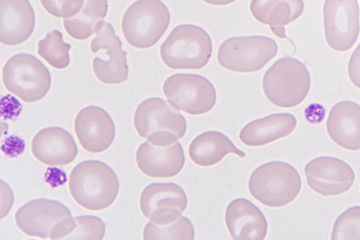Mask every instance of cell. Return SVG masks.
<instances>
[{"mask_svg":"<svg viewBox=\"0 0 360 240\" xmlns=\"http://www.w3.org/2000/svg\"><path fill=\"white\" fill-rule=\"evenodd\" d=\"M229 153L240 158L246 157L245 153L238 149L228 136L214 130L198 135L188 148L191 160L200 167L217 165Z\"/></svg>","mask_w":360,"mask_h":240,"instance_id":"22","label":"cell"},{"mask_svg":"<svg viewBox=\"0 0 360 240\" xmlns=\"http://www.w3.org/2000/svg\"><path fill=\"white\" fill-rule=\"evenodd\" d=\"M323 12L328 46L338 52L349 51L360 32L358 0H326Z\"/></svg>","mask_w":360,"mask_h":240,"instance_id":"11","label":"cell"},{"mask_svg":"<svg viewBox=\"0 0 360 240\" xmlns=\"http://www.w3.org/2000/svg\"><path fill=\"white\" fill-rule=\"evenodd\" d=\"M31 151L36 160L48 166L70 165L78 155L73 137L60 127L39 131L31 143Z\"/></svg>","mask_w":360,"mask_h":240,"instance_id":"17","label":"cell"},{"mask_svg":"<svg viewBox=\"0 0 360 240\" xmlns=\"http://www.w3.org/2000/svg\"><path fill=\"white\" fill-rule=\"evenodd\" d=\"M326 129L338 146L351 151H360V106L353 101H341L331 108Z\"/></svg>","mask_w":360,"mask_h":240,"instance_id":"20","label":"cell"},{"mask_svg":"<svg viewBox=\"0 0 360 240\" xmlns=\"http://www.w3.org/2000/svg\"><path fill=\"white\" fill-rule=\"evenodd\" d=\"M213 53L210 35L200 26L180 25L170 32L160 46L165 65L172 70H200Z\"/></svg>","mask_w":360,"mask_h":240,"instance_id":"2","label":"cell"},{"mask_svg":"<svg viewBox=\"0 0 360 240\" xmlns=\"http://www.w3.org/2000/svg\"><path fill=\"white\" fill-rule=\"evenodd\" d=\"M108 7V0H85L77 15L64 20L67 34L76 40H85L96 34L105 25Z\"/></svg>","mask_w":360,"mask_h":240,"instance_id":"24","label":"cell"},{"mask_svg":"<svg viewBox=\"0 0 360 240\" xmlns=\"http://www.w3.org/2000/svg\"><path fill=\"white\" fill-rule=\"evenodd\" d=\"M348 74L351 82L360 89V44L349 58Z\"/></svg>","mask_w":360,"mask_h":240,"instance_id":"30","label":"cell"},{"mask_svg":"<svg viewBox=\"0 0 360 240\" xmlns=\"http://www.w3.org/2000/svg\"><path fill=\"white\" fill-rule=\"evenodd\" d=\"M75 226L65 239L101 240L105 237L106 225L96 216L75 217Z\"/></svg>","mask_w":360,"mask_h":240,"instance_id":"28","label":"cell"},{"mask_svg":"<svg viewBox=\"0 0 360 240\" xmlns=\"http://www.w3.org/2000/svg\"><path fill=\"white\" fill-rule=\"evenodd\" d=\"M15 223L31 237L65 239L75 226L71 212L61 203L46 198L34 199L20 208Z\"/></svg>","mask_w":360,"mask_h":240,"instance_id":"6","label":"cell"},{"mask_svg":"<svg viewBox=\"0 0 360 240\" xmlns=\"http://www.w3.org/2000/svg\"><path fill=\"white\" fill-rule=\"evenodd\" d=\"M262 87L265 96L274 106L294 108L307 98L311 88V76L302 62L285 57L265 72Z\"/></svg>","mask_w":360,"mask_h":240,"instance_id":"3","label":"cell"},{"mask_svg":"<svg viewBox=\"0 0 360 240\" xmlns=\"http://www.w3.org/2000/svg\"><path fill=\"white\" fill-rule=\"evenodd\" d=\"M195 235L192 222L186 217H180L174 223L164 226L148 222L143 232L146 240H193Z\"/></svg>","mask_w":360,"mask_h":240,"instance_id":"26","label":"cell"},{"mask_svg":"<svg viewBox=\"0 0 360 240\" xmlns=\"http://www.w3.org/2000/svg\"><path fill=\"white\" fill-rule=\"evenodd\" d=\"M297 120L289 113L273 114L246 125L240 133L241 142L250 147L267 146L295 130Z\"/></svg>","mask_w":360,"mask_h":240,"instance_id":"21","label":"cell"},{"mask_svg":"<svg viewBox=\"0 0 360 240\" xmlns=\"http://www.w3.org/2000/svg\"><path fill=\"white\" fill-rule=\"evenodd\" d=\"M273 33L278 38H286L285 27H271Z\"/></svg>","mask_w":360,"mask_h":240,"instance_id":"32","label":"cell"},{"mask_svg":"<svg viewBox=\"0 0 360 240\" xmlns=\"http://www.w3.org/2000/svg\"><path fill=\"white\" fill-rule=\"evenodd\" d=\"M2 80L8 92L25 103L41 101L51 89L49 70L32 54L21 53L8 58Z\"/></svg>","mask_w":360,"mask_h":240,"instance_id":"8","label":"cell"},{"mask_svg":"<svg viewBox=\"0 0 360 240\" xmlns=\"http://www.w3.org/2000/svg\"><path fill=\"white\" fill-rule=\"evenodd\" d=\"M304 173L310 189L322 196H337L353 187L355 174L340 158L323 156L314 158L305 166Z\"/></svg>","mask_w":360,"mask_h":240,"instance_id":"14","label":"cell"},{"mask_svg":"<svg viewBox=\"0 0 360 240\" xmlns=\"http://www.w3.org/2000/svg\"><path fill=\"white\" fill-rule=\"evenodd\" d=\"M170 20L169 8L161 0H137L124 13L121 28L131 46L146 49L160 42Z\"/></svg>","mask_w":360,"mask_h":240,"instance_id":"7","label":"cell"},{"mask_svg":"<svg viewBox=\"0 0 360 240\" xmlns=\"http://www.w3.org/2000/svg\"><path fill=\"white\" fill-rule=\"evenodd\" d=\"M333 240H360V206L350 207L338 217L333 228Z\"/></svg>","mask_w":360,"mask_h":240,"instance_id":"27","label":"cell"},{"mask_svg":"<svg viewBox=\"0 0 360 240\" xmlns=\"http://www.w3.org/2000/svg\"><path fill=\"white\" fill-rule=\"evenodd\" d=\"M136 163L139 170L148 177L169 179L181 172L186 157L179 142L168 146H156L145 142L137 149Z\"/></svg>","mask_w":360,"mask_h":240,"instance_id":"16","label":"cell"},{"mask_svg":"<svg viewBox=\"0 0 360 240\" xmlns=\"http://www.w3.org/2000/svg\"><path fill=\"white\" fill-rule=\"evenodd\" d=\"M225 225L236 240H263L268 233V222L262 211L244 198L229 203L225 211Z\"/></svg>","mask_w":360,"mask_h":240,"instance_id":"19","label":"cell"},{"mask_svg":"<svg viewBox=\"0 0 360 240\" xmlns=\"http://www.w3.org/2000/svg\"><path fill=\"white\" fill-rule=\"evenodd\" d=\"M71 45L63 39V34L57 30L49 32L38 43V53L49 65L56 70H65L70 63Z\"/></svg>","mask_w":360,"mask_h":240,"instance_id":"25","label":"cell"},{"mask_svg":"<svg viewBox=\"0 0 360 240\" xmlns=\"http://www.w3.org/2000/svg\"><path fill=\"white\" fill-rule=\"evenodd\" d=\"M302 180L295 167L282 161L260 165L251 174L249 190L251 196L262 205L281 208L298 197Z\"/></svg>","mask_w":360,"mask_h":240,"instance_id":"4","label":"cell"},{"mask_svg":"<svg viewBox=\"0 0 360 240\" xmlns=\"http://www.w3.org/2000/svg\"><path fill=\"white\" fill-rule=\"evenodd\" d=\"M202 1L210 4V6H224L235 3L237 0H202Z\"/></svg>","mask_w":360,"mask_h":240,"instance_id":"31","label":"cell"},{"mask_svg":"<svg viewBox=\"0 0 360 240\" xmlns=\"http://www.w3.org/2000/svg\"><path fill=\"white\" fill-rule=\"evenodd\" d=\"M35 13L29 0H0V42L7 46L25 43L32 35Z\"/></svg>","mask_w":360,"mask_h":240,"instance_id":"18","label":"cell"},{"mask_svg":"<svg viewBox=\"0 0 360 240\" xmlns=\"http://www.w3.org/2000/svg\"><path fill=\"white\" fill-rule=\"evenodd\" d=\"M278 51L276 40L266 36L231 37L220 44L218 62L224 69L236 73H255L273 60Z\"/></svg>","mask_w":360,"mask_h":240,"instance_id":"9","label":"cell"},{"mask_svg":"<svg viewBox=\"0 0 360 240\" xmlns=\"http://www.w3.org/2000/svg\"><path fill=\"white\" fill-rule=\"evenodd\" d=\"M85 0H40L45 11L58 19H71L82 10Z\"/></svg>","mask_w":360,"mask_h":240,"instance_id":"29","label":"cell"},{"mask_svg":"<svg viewBox=\"0 0 360 240\" xmlns=\"http://www.w3.org/2000/svg\"><path fill=\"white\" fill-rule=\"evenodd\" d=\"M74 201L84 209L100 211L114 203L120 192L115 172L105 163L86 160L72 170L69 182Z\"/></svg>","mask_w":360,"mask_h":240,"instance_id":"1","label":"cell"},{"mask_svg":"<svg viewBox=\"0 0 360 240\" xmlns=\"http://www.w3.org/2000/svg\"><path fill=\"white\" fill-rule=\"evenodd\" d=\"M75 130L81 146L89 153H100L111 146L115 138L114 120L103 108H82L75 120Z\"/></svg>","mask_w":360,"mask_h":240,"instance_id":"15","label":"cell"},{"mask_svg":"<svg viewBox=\"0 0 360 240\" xmlns=\"http://www.w3.org/2000/svg\"><path fill=\"white\" fill-rule=\"evenodd\" d=\"M134 125L141 138L156 146H171L187 131L186 118L160 98L147 99L139 103Z\"/></svg>","mask_w":360,"mask_h":240,"instance_id":"5","label":"cell"},{"mask_svg":"<svg viewBox=\"0 0 360 240\" xmlns=\"http://www.w3.org/2000/svg\"><path fill=\"white\" fill-rule=\"evenodd\" d=\"M163 92L171 106L191 115L207 114L217 101L214 84L200 75H171L165 81Z\"/></svg>","mask_w":360,"mask_h":240,"instance_id":"10","label":"cell"},{"mask_svg":"<svg viewBox=\"0 0 360 240\" xmlns=\"http://www.w3.org/2000/svg\"><path fill=\"white\" fill-rule=\"evenodd\" d=\"M90 49L94 53L105 51L109 57L108 61L98 57L94 58V75L101 82L111 85L123 84L128 80L127 53L123 51L122 42L110 23L105 22L90 44Z\"/></svg>","mask_w":360,"mask_h":240,"instance_id":"13","label":"cell"},{"mask_svg":"<svg viewBox=\"0 0 360 240\" xmlns=\"http://www.w3.org/2000/svg\"><path fill=\"white\" fill-rule=\"evenodd\" d=\"M304 0H252L250 12L256 20L271 27H285L302 16Z\"/></svg>","mask_w":360,"mask_h":240,"instance_id":"23","label":"cell"},{"mask_svg":"<svg viewBox=\"0 0 360 240\" xmlns=\"http://www.w3.org/2000/svg\"><path fill=\"white\" fill-rule=\"evenodd\" d=\"M188 206L184 190L174 183H154L143 190L139 207L152 223L164 226L180 218Z\"/></svg>","mask_w":360,"mask_h":240,"instance_id":"12","label":"cell"}]
</instances>
